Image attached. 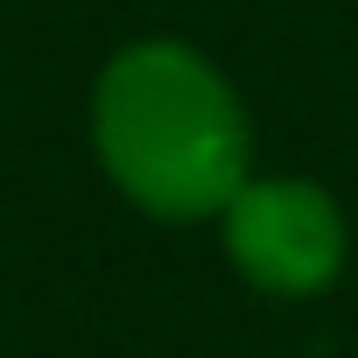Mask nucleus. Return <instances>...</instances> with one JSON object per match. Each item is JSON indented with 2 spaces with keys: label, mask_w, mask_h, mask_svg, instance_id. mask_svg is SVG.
Instances as JSON below:
<instances>
[{
  "label": "nucleus",
  "mask_w": 358,
  "mask_h": 358,
  "mask_svg": "<svg viewBox=\"0 0 358 358\" xmlns=\"http://www.w3.org/2000/svg\"><path fill=\"white\" fill-rule=\"evenodd\" d=\"M99 155L162 218H211L246 183V113L183 43H134L99 78Z\"/></svg>",
  "instance_id": "1"
},
{
  "label": "nucleus",
  "mask_w": 358,
  "mask_h": 358,
  "mask_svg": "<svg viewBox=\"0 0 358 358\" xmlns=\"http://www.w3.org/2000/svg\"><path fill=\"white\" fill-rule=\"evenodd\" d=\"M225 246L260 288L316 295L344 260V218L316 183H239L225 204Z\"/></svg>",
  "instance_id": "2"
}]
</instances>
